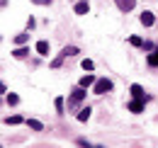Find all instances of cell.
<instances>
[{
	"label": "cell",
	"instance_id": "14",
	"mask_svg": "<svg viewBox=\"0 0 158 148\" xmlns=\"http://www.w3.org/2000/svg\"><path fill=\"white\" fill-rule=\"evenodd\" d=\"M27 39H29V34H17V37H15V44H27Z\"/></svg>",
	"mask_w": 158,
	"mask_h": 148
},
{
	"label": "cell",
	"instance_id": "6",
	"mask_svg": "<svg viewBox=\"0 0 158 148\" xmlns=\"http://www.w3.org/2000/svg\"><path fill=\"white\" fill-rule=\"evenodd\" d=\"M95 83H98V80H95V75H83V78H80V85H83V88H90V85H95Z\"/></svg>",
	"mask_w": 158,
	"mask_h": 148
},
{
	"label": "cell",
	"instance_id": "1",
	"mask_svg": "<svg viewBox=\"0 0 158 148\" xmlns=\"http://www.w3.org/2000/svg\"><path fill=\"white\" fill-rule=\"evenodd\" d=\"M112 90V80H107V78H100L98 83H95V95H105Z\"/></svg>",
	"mask_w": 158,
	"mask_h": 148
},
{
	"label": "cell",
	"instance_id": "11",
	"mask_svg": "<svg viewBox=\"0 0 158 148\" xmlns=\"http://www.w3.org/2000/svg\"><path fill=\"white\" fill-rule=\"evenodd\" d=\"M148 66H153V68H158V49L153 51V54L148 56Z\"/></svg>",
	"mask_w": 158,
	"mask_h": 148
},
{
	"label": "cell",
	"instance_id": "19",
	"mask_svg": "<svg viewBox=\"0 0 158 148\" xmlns=\"http://www.w3.org/2000/svg\"><path fill=\"white\" fill-rule=\"evenodd\" d=\"M17 102H20L17 95H7V105H17Z\"/></svg>",
	"mask_w": 158,
	"mask_h": 148
},
{
	"label": "cell",
	"instance_id": "12",
	"mask_svg": "<svg viewBox=\"0 0 158 148\" xmlns=\"http://www.w3.org/2000/svg\"><path fill=\"white\" fill-rule=\"evenodd\" d=\"M27 124H29V129H34V131H41V129H44V126H41V121H37V119H29Z\"/></svg>",
	"mask_w": 158,
	"mask_h": 148
},
{
	"label": "cell",
	"instance_id": "2",
	"mask_svg": "<svg viewBox=\"0 0 158 148\" xmlns=\"http://www.w3.org/2000/svg\"><path fill=\"white\" fill-rule=\"evenodd\" d=\"M83 100H85V88H83V85H78V88L73 90V95H71L68 105H78V102H83Z\"/></svg>",
	"mask_w": 158,
	"mask_h": 148
},
{
	"label": "cell",
	"instance_id": "3",
	"mask_svg": "<svg viewBox=\"0 0 158 148\" xmlns=\"http://www.w3.org/2000/svg\"><path fill=\"white\" fill-rule=\"evenodd\" d=\"M117 2V7L122 12H129V10H134V5H136V0H114Z\"/></svg>",
	"mask_w": 158,
	"mask_h": 148
},
{
	"label": "cell",
	"instance_id": "20",
	"mask_svg": "<svg viewBox=\"0 0 158 148\" xmlns=\"http://www.w3.org/2000/svg\"><path fill=\"white\" fill-rule=\"evenodd\" d=\"M129 41H131L134 46H143V41H141V39H139V37H131V39H129Z\"/></svg>",
	"mask_w": 158,
	"mask_h": 148
},
{
	"label": "cell",
	"instance_id": "10",
	"mask_svg": "<svg viewBox=\"0 0 158 148\" xmlns=\"http://www.w3.org/2000/svg\"><path fill=\"white\" fill-rule=\"evenodd\" d=\"M131 95L139 97V100H143V88H141V85H131Z\"/></svg>",
	"mask_w": 158,
	"mask_h": 148
},
{
	"label": "cell",
	"instance_id": "21",
	"mask_svg": "<svg viewBox=\"0 0 158 148\" xmlns=\"http://www.w3.org/2000/svg\"><path fill=\"white\" fill-rule=\"evenodd\" d=\"M34 5H51V0H32Z\"/></svg>",
	"mask_w": 158,
	"mask_h": 148
},
{
	"label": "cell",
	"instance_id": "9",
	"mask_svg": "<svg viewBox=\"0 0 158 148\" xmlns=\"http://www.w3.org/2000/svg\"><path fill=\"white\" fill-rule=\"evenodd\" d=\"M37 54L49 56V44H46V41H39V44H37Z\"/></svg>",
	"mask_w": 158,
	"mask_h": 148
},
{
	"label": "cell",
	"instance_id": "8",
	"mask_svg": "<svg viewBox=\"0 0 158 148\" xmlns=\"http://www.w3.org/2000/svg\"><path fill=\"white\" fill-rule=\"evenodd\" d=\"M88 10H90V5H88V2H85V0H80L78 5H76V12H78V15H85V12H88Z\"/></svg>",
	"mask_w": 158,
	"mask_h": 148
},
{
	"label": "cell",
	"instance_id": "15",
	"mask_svg": "<svg viewBox=\"0 0 158 148\" xmlns=\"http://www.w3.org/2000/svg\"><path fill=\"white\" fill-rule=\"evenodd\" d=\"M76 54H78L76 46H66V49H63V56H76Z\"/></svg>",
	"mask_w": 158,
	"mask_h": 148
},
{
	"label": "cell",
	"instance_id": "4",
	"mask_svg": "<svg viewBox=\"0 0 158 148\" xmlns=\"http://www.w3.org/2000/svg\"><path fill=\"white\" fill-rule=\"evenodd\" d=\"M153 22H156L153 12H148V10H146V12H141V24H143V27H151Z\"/></svg>",
	"mask_w": 158,
	"mask_h": 148
},
{
	"label": "cell",
	"instance_id": "17",
	"mask_svg": "<svg viewBox=\"0 0 158 148\" xmlns=\"http://www.w3.org/2000/svg\"><path fill=\"white\" fill-rule=\"evenodd\" d=\"M20 121H22V117H10V119H5V124H12V126L20 124Z\"/></svg>",
	"mask_w": 158,
	"mask_h": 148
},
{
	"label": "cell",
	"instance_id": "13",
	"mask_svg": "<svg viewBox=\"0 0 158 148\" xmlns=\"http://www.w3.org/2000/svg\"><path fill=\"white\" fill-rule=\"evenodd\" d=\"M27 54H29L27 49H15V51H12V56H15V58H24Z\"/></svg>",
	"mask_w": 158,
	"mask_h": 148
},
{
	"label": "cell",
	"instance_id": "5",
	"mask_svg": "<svg viewBox=\"0 0 158 148\" xmlns=\"http://www.w3.org/2000/svg\"><path fill=\"white\" fill-rule=\"evenodd\" d=\"M141 109H143V100H139V97H134V102H129V112H134V114H139Z\"/></svg>",
	"mask_w": 158,
	"mask_h": 148
},
{
	"label": "cell",
	"instance_id": "18",
	"mask_svg": "<svg viewBox=\"0 0 158 148\" xmlns=\"http://www.w3.org/2000/svg\"><path fill=\"white\" fill-rule=\"evenodd\" d=\"M54 105H56V109H59V112H63V97H56Z\"/></svg>",
	"mask_w": 158,
	"mask_h": 148
},
{
	"label": "cell",
	"instance_id": "7",
	"mask_svg": "<svg viewBox=\"0 0 158 148\" xmlns=\"http://www.w3.org/2000/svg\"><path fill=\"white\" fill-rule=\"evenodd\" d=\"M90 107H83V109L78 112V121H88V119H90Z\"/></svg>",
	"mask_w": 158,
	"mask_h": 148
},
{
	"label": "cell",
	"instance_id": "16",
	"mask_svg": "<svg viewBox=\"0 0 158 148\" xmlns=\"http://www.w3.org/2000/svg\"><path fill=\"white\" fill-rule=\"evenodd\" d=\"M83 68H85V71H93V68H95V63H93L90 58H85V61H83Z\"/></svg>",
	"mask_w": 158,
	"mask_h": 148
}]
</instances>
